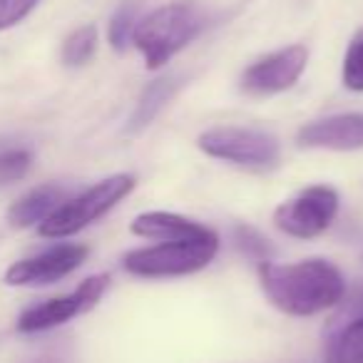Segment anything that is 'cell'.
I'll list each match as a JSON object with an SVG mask.
<instances>
[{
	"label": "cell",
	"instance_id": "cell-3",
	"mask_svg": "<svg viewBox=\"0 0 363 363\" xmlns=\"http://www.w3.org/2000/svg\"><path fill=\"white\" fill-rule=\"evenodd\" d=\"M132 189H135V177L132 174L107 177V179L97 182L95 187H90L87 192H82L80 197L60 204L50 217L43 219L38 232L50 239L77 234L80 229L90 227L95 219H100L102 214L110 212V209L115 207L117 202H122Z\"/></svg>",
	"mask_w": 363,
	"mask_h": 363
},
{
	"label": "cell",
	"instance_id": "cell-15",
	"mask_svg": "<svg viewBox=\"0 0 363 363\" xmlns=\"http://www.w3.org/2000/svg\"><path fill=\"white\" fill-rule=\"evenodd\" d=\"M95 50H97V28L82 26L62 45V62L70 67H80L95 55Z\"/></svg>",
	"mask_w": 363,
	"mask_h": 363
},
{
	"label": "cell",
	"instance_id": "cell-7",
	"mask_svg": "<svg viewBox=\"0 0 363 363\" xmlns=\"http://www.w3.org/2000/svg\"><path fill=\"white\" fill-rule=\"evenodd\" d=\"M107 284H110L107 274H97V277L85 279V281L72 294H67V296L50 298V301L40 303V306H33V308H28V311H23L21 318H18V328H21L23 333H35V331H48V328L60 326V323L90 311L102 298Z\"/></svg>",
	"mask_w": 363,
	"mask_h": 363
},
{
	"label": "cell",
	"instance_id": "cell-19",
	"mask_svg": "<svg viewBox=\"0 0 363 363\" xmlns=\"http://www.w3.org/2000/svg\"><path fill=\"white\" fill-rule=\"evenodd\" d=\"M135 8L132 6H122L120 11L112 16L110 21V43L115 50H125L127 43L132 40V33H135Z\"/></svg>",
	"mask_w": 363,
	"mask_h": 363
},
{
	"label": "cell",
	"instance_id": "cell-22",
	"mask_svg": "<svg viewBox=\"0 0 363 363\" xmlns=\"http://www.w3.org/2000/svg\"><path fill=\"white\" fill-rule=\"evenodd\" d=\"M353 316H363V296L356 301V306H353Z\"/></svg>",
	"mask_w": 363,
	"mask_h": 363
},
{
	"label": "cell",
	"instance_id": "cell-18",
	"mask_svg": "<svg viewBox=\"0 0 363 363\" xmlns=\"http://www.w3.org/2000/svg\"><path fill=\"white\" fill-rule=\"evenodd\" d=\"M234 242H237V247L242 249L247 257L252 259H259V262H269V257L274 254L272 244H269V239H264L262 234L257 232V229L252 227H244V224H239V227H234Z\"/></svg>",
	"mask_w": 363,
	"mask_h": 363
},
{
	"label": "cell",
	"instance_id": "cell-17",
	"mask_svg": "<svg viewBox=\"0 0 363 363\" xmlns=\"http://www.w3.org/2000/svg\"><path fill=\"white\" fill-rule=\"evenodd\" d=\"M33 155L28 150H0V184H11L28 174Z\"/></svg>",
	"mask_w": 363,
	"mask_h": 363
},
{
	"label": "cell",
	"instance_id": "cell-6",
	"mask_svg": "<svg viewBox=\"0 0 363 363\" xmlns=\"http://www.w3.org/2000/svg\"><path fill=\"white\" fill-rule=\"evenodd\" d=\"M338 212V194L331 187H308L294 199L279 204L274 224L284 234L296 239H311L331 227Z\"/></svg>",
	"mask_w": 363,
	"mask_h": 363
},
{
	"label": "cell",
	"instance_id": "cell-5",
	"mask_svg": "<svg viewBox=\"0 0 363 363\" xmlns=\"http://www.w3.org/2000/svg\"><path fill=\"white\" fill-rule=\"evenodd\" d=\"M199 150L214 160L232 162L239 167H274L281 157L279 140L269 132L249 127H214L199 135Z\"/></svg>",
	"mask_w": 363,
	"mask_h": 363
},
{
	"label": "cell",
	"instance_id": "cell-23",
	"mask_svg": "<svg viewBox=\"0 0 363 363\" xmlns=\"http://www.w3.org/2000/svg\"><path fill=\"white\" fill-rule=\"evenodd\" d=\"M0 150H3V142H0Z\"/></svg>",
	"mask_w": 363,
	"mask_h": 363
},
{
	"label": "cell",
	"instance_id": "cell-14",
	"mask_svg": "<svg viewBox=\"0 0 363 363\" xmlns=\"http://www.w3.org/2000/svg\"><path fill=\"white\" fill-rule=\"evenodd\" d=\"M326 363H363V316H351L328 338Z\"/></svg>",
	"mask_w": 363,
	"mask_h": 363
},
{
	"label": "cell",
	"instance_id": "cell-12",
	"mask_svg": "<svg viewBox=\"0 0 363 363\" xmlns=\"http://www.w3.org/2000/svg\"><path fill=\"white\" fill-rule=\"evenodd\" d=\"M65 199V189L60 184H43V187L28 192L8 209V222L13 227H33V224L48 219Z\"/></svg>",
	"mask_w": 363,
	"mask_h": 363
},
{
	"label": "cell",
	"instance_id": "cell-4",
	"mask_svg": "<svg viewBox=\"0 0 363 363\" xmlns=\"http://www.w3.org/2000/svg\"><path fill=\"white\" fill-rule=\"evenodd\" d=\"M219 249V237L202 242H164L160 247L135 249L125 257V269L135 277L167 279L187 277L204 269Z\"/></svg>",
	"mask_w": 363,
	"mask_h": 363
},
{
	"label": "cell",
	"instance_id": "cell-2",
	"mask_svg": "<svg viewBox=\"0 0 363 363\" xmlns=\"http://www.w3.org/2000/svg\"><path fill=\"white\" fill-rule=\"evenodd\" d=\"M207 26V18L192 3H169L140 21L132 33V43L145 55L150 70L169 62L182 48H187Z\"/></svg>",
	"mask_w": 363,
	"mask_h": 363
},
{
	"label": "cell",
	"instance_id": "cell-11",
	"mask_svg": "<svg viewBox=\"0 0 363 363\" xmlns=\"http://www.w3.org/2000/svg\"><path fill=\"white\" fill-rule=\"evenodd\" d=\"M132 232L137 237L160 239V242H202L217 234L194 219L179 217L172 212H147L132 222Z\"/></svg>",
	"mask_w": 363,
	"mask_h": 363
},
{
	"label": "cell",
	"instance_id": "cell-21",
	"mask_svg": "<svg viewBox=\"0 0 363 363\" xmlns=\"http://www.w3.org/2000/svg\"><path fill=\"white\" fill-rule=\"evenodd\" d=\"M28 363H72V361L67 356H62V353H45V356H38Z\"/></svg>",
	"mask_w": 363,
	"mask_h": 363
},
{
	"label": "cell",
	"instance_id": "cell-20",
	"mask_svg": "<svg viewBox=\"0 0 363 363\" xmlns=\"http://www.w3.org/2000/svg\"><path fill=\"white\" fill-rule=\"evenodd\" d=\"M40 0H0V30L13 28L38 8Z\"/></svg>",
	"mask_w": 363,
	"mask_h": 363
},
{
	"label": "cell",
	"instance_id": "cell-1",
	"mask_svg": "<svg viewBox=\"0 0 363 363\" xmlns=\"http://www.w3.org/2000/svg\"><path fill=\"white\" fill-rule=\"evenodd\" d=\"M262 289L269 301L289 316H313L336 306L346 291L341 272L326 259H303L296 264L259 267Z\"/></svg>",
	"mask_w": 363,
	"mask_h": 363
},
{
	"label": "cell",
	"instance_id": "cell-10",
	"mask_svg": "<svg viewBox=\"0 0 363 363\" xmlns=\"http://www.w3.org/2000/svg\"><path fill=\"white\" fill-rule=\"evenodd\" d=\"M298 145L338 152L363 150V115L348 112L311 122L298 130Z\"/></svg>",
	"mask_w": 363,
	"mask_h": 363
},
{
	"label": "cell",
	"instance_id": "cell-8",
	"mask_svg": "<svg viewBox=\"0 0 363 363\" xmlns=\"http://www.w3.org/2000/svg\"><path fill=\"white\" fill-rule=\"evenodd\" d=\"M308 62V50L303 45H291L277 50L272 55L257 60L242 77V87L249 95H277L289 87H294V82L301 77V72L306 70Z\"/></svg>",
	"mask_w": 363,
	"mask_h": 363
},
{
	"label": "cell",
	"instance_id": "cell-9",
	"mask_svg": "<svg viewBox=\"0 0 363 363\" xmlns=\"http://www.w3.org/2000/svg\"><path fill=\"white\" fill-rule=\"evenodd\" d=\"M85 259L87 247L60 244V247L48 249L38 257L13 264L6 272V284L8 286H48V284H55L65 279L67 274H72Z\"/></svg>",
	"mask_w": 363,
	"mask_h": 363
},
{
	"label": "cell",
	"instance_id": "cell-13",
	"mask_svg": "<svg viewBox=\"0 0 363 363\" xmlns=\"http://www.w3.org/2000/svg\"><path fill=\"white\" fill-rule=\"evenodd\" d=\"M182 87V80L177 75H167L160 77V80H152L150 85L145 87V92L140 95V102H137L135 112H132L130 122H127V132L130 135H137L145 127L152 125L157 115L169 105V100L177 95V90Z\"/></svg>",
	"mask_w": 363,
	"mask_h": 363
},
{
	"label": "cell",
	"instance_id": "cell-16",
	"mask_svg": "<svg viewBox=\"0 0 363 363\" xmlns=\"http://www.w3.org/2000/svg\"><path fill=\"white\" fill-rule=\"evenodd\" d=\"M343 85L353 92H363V28L353 35L343 57Z\"/></svg>",
	"mask_w": 363,
	"mask_h": 363
}]
</instances>
